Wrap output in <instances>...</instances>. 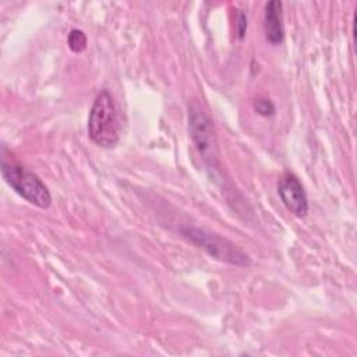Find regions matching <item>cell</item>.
<instances>
[{
    "mask_svg": "<svg viewBox=\"0 0 357 357\" xmlns=\"http://www.w3.org/2000/svg\"><path fill=\"white\" fill-rule=\"evenodd\" d=\"M88 135L100 148H113L120 141V121L113 96L100 91L91 107L88 117Z\"/></svg>",
    "mask_w": 357,
    "mask_h": 357,
    "instance_id": "cell-1",
    "label": "cell"
},
{
    "mask_svg": "<svg viewBox=\"0 0 357 357\" xmlns=\"http://www.w3.org/2000/svg\"><path fill=\"white\" fill-rule=\"evenodd\" d=\"M1 174L6 183L28 202L43 209L50 206L52 195L49 188L33 172H31L25 166L13 160H6V158L3 156Z\"/></svg>",
    "mask_w": 357,
    "mask_h": 357,
    "instance_id": "cell-2",
    "label": "cell"
},
{
    "mask_svg": "<svg viewBox=\"0 0 357 357\" xmlns=\"http://www.w3.org/2000/svg\"><path fill=\"white\" fill-rule=\"evenodd\" d=\"M181 234L215 259L236 266H248L251 264L250 257L241 248L216 233L194 226H184L181 227Z\"/></svg>",
    "mask_w": 357,
    "mask_h": 357,
    "instance_id": "cell-3",
    "label": "cell"
},
{
    "mask_svg": "<svg viewBox=\"0 0 357 357\" xmlns=\"http://www.w3.org/2000/svg\"><path fill=\"white\" fill-rule=\"evenodd\" d=\"M188 127L190 135L208 166H219V152L215 135V128L209 116L199 105L192 103L188 109Z\"/></svg>",
    "mask_w": 357,
    "mask_h": 357,
    "instance_id": "cell-4",
    "label": "cell"
},
{
    "mask_svg": "<svg viewBox=\"0 0 357 357\" xmlns=\"http://www.w3.org/2000/svg\"><path fill=\"white\" fill-rule=\"evenodd\" d=\"M278 194L287 208L297 218H304L308 212V199L298 177L293 173H284L278 181Z\"/></svg>",
    "mask_w": 357,
    "mask_h": 357,
    "instance_id": "cell-5",
    "label": "cell"
},
{
    "mask_svg": "<svg viewBox=\"0 0 357 357\" xmlns=\"http://www.w3.org/2000/svg\"><path fill=\"white\" fill-rule=\"evenodd\" d=\"M283 4L279 0H272L265 4L264 10V29L265 38L272 45H279L283 42Z\"/></svg>",
    "mask_w": 357,
    "mask_h": 357,
    "instance_id": "cell-6",
    "label": "cell"
},
{
    "mask_svg": "<svg viewBox=\"0 0 357 357\" xmlns=\"http://www.w3.org/2000/svg\"><path fill=\"white\" fill-rule=\"evenodd\" d=\"M67 45L71 52L81 53L86 47V36L81 29H71L67 36Z\"/></svg>",
    "mask_w": 357,
    "mask_h": 357,
    "instance_id": "cell-7",
    "label": "cell"
},
{
    "mask_svg": "<svg viewBox=\"0 0 357 357\" xmlns=\"http://www.w3.org/2000/svg\"><path fill=\"white\" fill-rule=\"evenodd\" d=\"M254 109H255V112H257L258 114L265 116V117L275 114V106H273V103H272L269 99L262 98V96H259V98H257V99L254 100Z\"/></svg>",
    "mask_w": 357,
    "mask_h": 357,
    "instance_id": "cell-8",
    "label": "cell"
},
{
    "mask_svg": "<svg viewBox=\"0 0 357 357\" xmlns=\"http://www.w3.org/2000/svg\"><path fill=\"white\" fill-rule=\"evenodd\" d=\"M247 31V17L244 13H238V20H237V33L238 38L243 39L244 33Z\"/></svg>",
    "mask_w": 357,
    "mask_h": 357,
    "instance_id": "cell-9",
    "label": "cell"
}]
</instances>
